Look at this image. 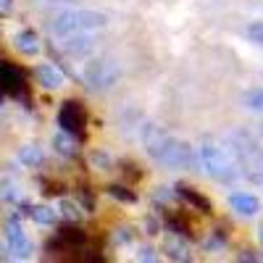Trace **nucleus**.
Masks as SVG:
<instances>
[{
    "label": "nucleus",
    "mask_w": 263,
    "mask_h": 263,
    "mask_svg": "<svg viewBox=\"0 0 263 263\" xmlns=\"http://www.w3.org/2000/svg\"><path fill=\"white\" fill-rule=\"evenodd\" d=\"M140 140L147 150V156L171 171H187V168H195V163H197L195 150L187 142L177 140L174 135H168L166 129H161L156 124H145L140 132Z\"/></svg>",
    "instance_id": "nucleus-1"
},
{
    "label": "nucleus",
    "mask_w": 263,
    "mask_h": 263,
    "mask_svg": "<svg viewBox=\"0 0 263 263\" xmlns=\"http://www.w3.org/2000/svg\"><path fill=\"white\" fill-rule=\"evenodd\" d=\"M229 150L239 166V174L255 184H263V142L258 137H253L250 132H229Z\"/></svg>",
    "instance_id": "nucleus-2"
},
{
    "label": "nucleus",
    "mask_w": 263,
    "mask_h": 263,
    "mask_svg": "<svg viewBox=\"0 0 263 263\" xmlns=\"http://www.w3.org/2000/svg\"><path fill=\"white\" fill-rule=\"evenodd\" d=\"M197 158H200L205 174H208L211 179H216V182L229 184V182H234V179L239 177V166H237V161H234V156H232V150L221 147L218 142L205 140V142L200 145Z\"/></svg>",
    "instance_id": "nucleus-3"
},
{
    "label": "nucleus",
    "mask_w": 263,
    "mask_h": 263,
    "mask_svg": "<svg viewBox=\"0 0 263 263\" xmlns=\"http://www.w3.org/2000/svg\"><path fill=\"white\" fill-rule=\"evenodd\" d=\"M55 32L58 34H82V32H95L108 27V16L103 11H66L55 18Z\"/></svg>",
    "instance_id": "nucleus-4"
},
{
    "label": "nucleus",
    "mask_w": 263,
    "mask_h": 263,
    "mask_svg": "<svg viewBox=\"0 0 263 263\" xmlns=\"http://www.w3.org/2000/svg\"><path fill=\"white\" fill-rule=\"evenodd\" d=\"M119 63L114 58H95L87 63L84 69V82L92 92H108L119 82Z\"/></svg>",
    "instance_id": "nucleus-5"
},
{
    "label": "nucleus",
    "mask_w": 263,
    "mask_h": 263,
    "mask_svg": "<svg viewBox=\"0 0 263 263\" xmlns=\"http://www.w3.org/2000/svg\"><path fill=\"white\" fill-rule=\"evenodd\" d=\"M58 126L74 140H84L87 137V108L79 100H66L58 111Z\"/></svg>",
    "instance_id": "nucleus-6"
},
{
    "label": "nucleus",
    "mask_w": 263,
    "mask_h": 263,
    "mask_svg": "<svg viewBox=\"0 0 263 263\" xmlns=\"http://www.w3.org/2000/svg\"><path fill=\"white\" fill-rule=\"evenodd\" d=\"M0 92H6L11 98H21L27 92V74L24 69H18L16 63L0 61Z\"/></svg>",
    "instance_id": "nucleus-7"
},
{
    "label": "nucleus",
    "mask_w": 263,
    "mask_h": 263,
    "mask_svg": "<svg viewBox=\"0 0 263 263\" xmlns=\"http://www.w3.org/2000/svg\"><path fill=\"white\" fill-rule=\"evenodd\" d=\"M229 205H232V211L237 216H242V218H253L260 211V200L255 195H250V192H234V195H229Z\"/></svg>",
    "instance_id": "nucleus-8"
},
{
    "label": "nucleus",
    "mask_w": 263,
    "mask_h": 263,
    "mask_svg": "<svg viewBox=\"0 0 263 263\" xmlns=\"http://www.w3.org/2000/svg\"><path fill=\"white\" fill-rule=\"evenodd\" d=\"M84 232L82 229H61L58 232V237L55 239H50V245H48V250L53 253V250H77V248H82L84 245Z\"/></svg>",
    "instance_id": "nucleus-9"
},
{
    "label": "nucleus",
    "mask_w": 263,
    "mask_h": 263,
    "mask_svg": "<svg viewBox=\"0 0 263 263\" xmlns=\"http://www.w3.org/2000/svg\"><path fill=\"white\" fill-rule=\"evenodd\" d=\"M239 103H242L245 111L263 116V87H255V90H245L239 95Z\"/></svg>",
    "instance_id": "nucleus-10"
},
{
    "label": "nucleus",
    "mask_w": 263,
    "mask_h": 263,
    "mask_svg": "<svg viewBox=\"0 0 263 263\" xmlns=\"http://www.w3.org/2000/svg\"><path fill=\"white\" fill-rule=\"evenodd\" d=\"M177 192L184 197V200H187L190 205H195V208L200 211V213H205V216H208V213H213V205H211V200H208V197H203L200 192H195V190H190V187H184V184H182V187H177Z\"/></svg>",
    "instance_id": "nucleus-11"
},
{
    "label": "nucleus",
    "mask_w": 263,
    "mask_h": 263,
    "mask_svg": "<svg viewBox=\"0 0 263 263\" xmlns=\"http://www.w3.org/2000/svg\"><path fill=\"white\" fill-rule=\"evenodd\" d=\"M40 82L45 84V87H61L63 84V74L58 71V69H53V66H42L40 69Z\"/></svg>",
    "instance_id": "nucleus-12"
},
{
    "label": "nucleus",
    "mask_w": 263,
    "mask_h": 263,
    "mask_svg": "<svg viewBox=\"0 0 263 263\" xmlns=\"http://www.w3.org/2000/svg\"><path fill=\"white\" fill-rule=\"evenodd\" d=\"M53 145H55V150L61 153V156H66V158H71L74 153H77V147H74V137H71V135H66V132L53 140Z\"/></svg>",
    "instance_id": "nucleus-13"
},
{
    "label": "nucleus",
    "mask_w": 263,
    "mask_h": 263,
    "mask_svg": "<svg viewBox=\"0 0 263 263\" xmlns=\"http://www.w3.org/2000/svg\"><path fill=\"white\" fill-rule=\"evenodd\" d=\"M166 253L171 260H187V248L184 245H177V237H171L166 242Z\"/></svg>",
    "instance_id": "nucleus-14"
},
{
    "label": "nucleus",
    "mask_w": 263,
    "mask_h": 263,
    "mask_svg": "<svg viewBox=\"0 0 263 263\" xmlns=\"http://www.w3.org/2000/svg\"><path fill=\"white\" fill-rule=\"evenodd\" d=\"M108 192H111V197H116V200H121V203H135V200H137L135 192H129L126 187H119V184L108 187Z\"/></svg>",
    "instance_id": "nucleus-15"
},
{
    "label": "nucleus",
    "mask_w": 263,
    "mask_h": 263,
    "mask_svg": "<svg viewBox=\"0 0 263 263\" xmlns=\"http://www.w3.org/2000/svg\"><path fill=\"white\" fill-rule=\"evenodd\" d=\"M32 216L37 218L40 224H53V221H55V213H53L50 208H34Z\"/></svg>",
    "instance_id": "nucleus-16"
},
{
    "label": "nucleus",
    "mask_w": 263,
    "mask_h": 263,
    "mask_svg": "<svg viewBox=\"0 0 263 263\" xmlns=\"http://www.w3.org/2000/svg\"><path fill=\"white\" fill-rule=\"evenodd\" d=\"M248 37L253 42H258V45H263V21H253V24L248 27Z\"/></svg>",
    "instance_id": "nucleus-17"
},
{
    "label": "nucleus",
    "mask_w": 263,
    "mask_h": 263,
    "mask_svg": "<svg viewBox=\"0 0 263 263\" xmlns=\"http://www.w3.org/2000/svg\"><path fill=\"white\" fill-rule=\"evenodd\" d=\"M21 48H24V50H37V37L32 32L21 34Z\"/></svg>",
    "instance_id": "nucleus-18"
},
{
    "label": "nucleus",
    "mask_w": 263,
    "mask_h": 263,
    "mask_svg": "<svg viewBox=\"0 0 263 263\" xmlns=\"http://www.w3.org/2000/svg\"><path fill=\"white\" fill-rule=\"evenodd\" d=\"M137 258L140 260H158V255H156V250H153V248H140Z\"/></svg>",
    "instance_id": "nucleus-19"
},
{
    "label": "nucleus",
    "mask_w": 263,
    "mask_h": 263,
    "mask_svg": "<svg viewBox=\"0 0 263 263\" xmlns=\"http://www.w3.org/2000/svg\"><path fill=\"white\" fill-rule=\"evenodd\" d=\"M92 163H100V166H105V168H108V163H111V161H108V158L103 156V153H92Z\"/></svg>",
    "instance_id": "nucleus-20"
},
{
    "label": "nucleus",
    "mask_w": 263,
    "mask_h": 263,
    "mask_svg": "<svg viewBox=\"0 0 263 263\" xmlns=\"http://www.w3.org/2000/svg\"><path fill=\"white\" fill-rule=\"evenodd\" d=\"M258 239H260V242H263V227L258 229Z\"/></svg>",
    "instance_id": "nucleus-21"
},
{
    "label": "nucleus",
    "mask_w": 263,
    "mask_h": 263,
    "mask_svg": "<svg viewBox=\"0 0 263 263\" xmlns=\"http://www.w3.org/2000/svg\"><path fill=\"white\" fill-rule=\"evenodd\" d=\"M260 137H263V126H260Z\"/></svg>",
    "instance_id": "nucleus-22"
}]
</instances>
